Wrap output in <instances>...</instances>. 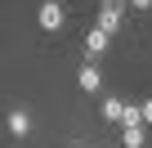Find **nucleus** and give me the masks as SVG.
Here are the masks:
<instances>
[{"mask_svg": "<svg viewBox=\"0 0 152 148\" xmlns=\"http://www.w3.org/2000/svg\"><path fill=\"white\" fill-rule=\"evenodd\" d=\"M36 23H40L45 32H63L67 14H63V5H58V0H45V5H40V14H36Z\"/></svg>", "mask_w": 152, "mask_h": 148, "instance_id": "f257e3e1", "label": "nucleus"}, {"mask_svg": "<svg viewBox=\"0 0 152 148\" xmlns=\"http://www.w3.org/2000/svg\"><path fill=\"white\" fill-rule=\"evenodd\" d=\"M107 40H112V36H107L103 27H90V32H85V54H90V63H94V58L107 49Z\"/></svg>", "mask_w": 152, "mask_h": 148, "instance_id": "f03ea898", "label": "nucleus"}, {"mask_svg": "<svg viewBox=\"0 0 152 148\" xmlns=\"http://www.w3.org/2000/svg\"><path fill=\"white\" fill-rule=\"evenodd\" d=\"M76 85H81V90H90V94H94V90L103 85V72H99L94 63H85V67H81V77H76Z\"/></svg>", "mask_w": 152, "mask_h": 148, "instance_id": "7ed1b4c3", "label": "nucleus"}, {"mask_svg": "<svg viewBox=\"0 0 152 148\" xmlns=\"http://www.w3.org/2000/svg\"><path fill=\"white\" fill-rule=\"evenodd\" d=\"M94 27H103V32L112 36V32L121 27V9H107V5H103V9H99V23H94Z\"/></svg>", "mask_w": 152, "mask_h": 148, "instance_id": "20e7f679", "label": "nucleus"}, {"mask_svg": "<svg viewBox=\"0 0 152 148\" xmlns=\"http://www.w3.org/2000/svg\"><path fill=\"white\" fill-rule=\"evenodd\" d=\"M9 130H14L18 139H23V135H31V117H27L23 108H14V112H9Z\"/></svg>", "mask_w": 152, "mask_h": 148, "instance_id": "39448f33", "label": "nucleus"}, {"mask_svg": "<svg viewBox=\"0 0 152 148\" xmlns=\"http://www.w3.org/2000/svg\"><path fill=\"white\" fill-rule=\"evenodd\" d=\"M125 108H130V103H121V99H103V117H107V121H121V126H125Z\"/></svg>", "mask_w": 152, "mask_h": 148, "instance_id": "423d86ee", "label": "nucleus"}, {"mask_svg": "<svg viewBox=\"0 0 152 148\" xmlns=\"http://www.w3.org/2000/svg\"><path fill=\"white\" fill-rule=\"evenodd\" d=\"M121 139H125V148H143V144H148V130H143V126H125Z\"/></svg>", "mask_w": 152, "mask_h": 148, "instance_id": "0eeeda50", "label": "nucleus"}, {"mask_svg": "<svg viewBox=\"0 0 152 148\" xmlns=\"http://www.w3.org/2000/svg\"><path fill=\"white\" fill-rule=\"evenodd\" d=\"M103 5H107V9H125V5H130V0H103Z\"/></svg>", "mask_w": 152, "mask_h": 148, "instance_id": "6e6552de", "label": "nucleus"}, {"mask_svg": "<svg viewBox=\"0 0 152 148\" xmlns=\"http://www.w3.org/2000/svg\"><path fill=\"white\" fill-rule=\"evenodd\" d=\"M130 5H134V9H152V0H130Z\"/></svg>", "mask_w": 152, "mask_h": 148, "instance_id": "1a4fd4ad", "label": "nucleus"}, {"mask_svg": "<svg viewBox=\"0 0 152 148\" xmlns=\"http://www.w3.org/2000/svg\"><path fill=\"white\" fill-rule=\"evenodd\" d=\"M143 121H152V99H148V103H143Z\"/></svg>", "mask_w": 152, "mask_h": 148, "instance_id": "9d476101", "label": "nucleus"}, {"mask_svg": "<svg viewBox=\"0 0 152 148\" xmlns=\"http://www.w3.org/2000/svg\"><path fill=\"white\" fill-rule=\"evenodd\" d=\"M72 148H81V144H72Z\"/></svg>", "mask_w": 152, "mask_h": 148, "instance_id": "9b49d317", "label": "nucleus"}]
</instances>
